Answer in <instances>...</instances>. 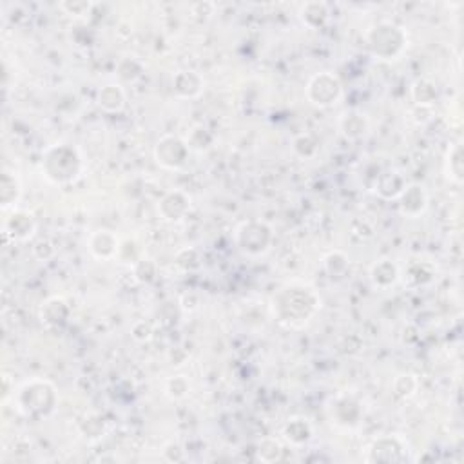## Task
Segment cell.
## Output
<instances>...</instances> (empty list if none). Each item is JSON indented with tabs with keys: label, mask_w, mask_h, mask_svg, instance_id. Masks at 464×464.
Instances as JSON below:
<instances>
[{
	"label": "cell",
	"mask_w": 464,
	"mask_h": 464,
	"mask_svg": "<svg viewBox=\"0 0 464 464\" xmlns=\"http://www.w3.org/2000/svg\"><path fill=\"white\" fill-rule=\"evenodd\" d=\"M98 104L105 111H120L126 104V96L118 86H105L104 89L100 91Z\"/></svg>",
	"instance_id": "cell-8"
},
{
	"label": "cell",
	"mask_w": 464,
	"mask_h": 464,
	"mask_svg": "<svg viewBox=\"0 0 464 464\" xmlns=\"http://www.w3.org/2000/svg\"><path fill=\"white\" fill-rule=\"evenodd\" d=\"M341 95V84L330 73H321L308 84V98L317 105H332Z\"/></svg>",
	"instance_id": "cell-3"
},
{
	"label": "cell",
	"mask_w": 464,
	"mask_h": 464,
	"mask_svg": "<svg viewBox=\"0 0 464 464\" xmlns=\"http://www.w3.org/2000/svg\"><path fill=\"white\" fill-rule=\"evenodd\" d=\"M372 280L379 287H388L397 280V269L392 262H381L372 269Z\"/></svg>",
	"instance_id": "cell-9"
},
{
	"label": "cell",
	"mask_w": 464,
	"mask_h": 464,
	"mask_svg": "<svg viewBox=\"0 0 464 464\" xmlns=\"http://www.w3.org/2000/svg\"><path fill=\"white\" fill-rule=\"evenodd\" d=\"M271 239L269 229L262 223H248L238 232V244L248 254H257L265 250L267 244Z\"/></svg>",
	"instance_id": "cell-5"
},
{
	"label": "cell",
	"mask_w": 464,
	"mask_h": 464,
	"mask_svg": "<svg viewBox=\"0 0 464 464\" xmlns=\"http://www.w3.org/2000/svg\"><path fill=\"white\" fill-rule=\"evenodd\" d=\"M403 33L399 31V27L390 26V24H381L370 33V45L374 50L375 54L381 57H394L399 53L403 47Z\"/></svg>",
	"instance_id": "cell-2"
},
{
	"label": "cell",
	"mask_w": 464,
	"mask_h": 464,
	"mask_svg": "<svg viewBox=\"0 0 464 464\" xmlns=\"http://www.w3.org/2000/svg\"><path fill=\"white\" fill-rule=\"evenodd\" d=\"M356 120H359L361 124H365L363 117H357V114H356ZM354 127H356V124H354V114H350V117H348V124H347V126H345V133H347L348 136H352V131H354ZM356 133H357V136H359L361 133H365V126L357 127Z\"/></svg>",
	"instance_id": "cell-11"
},
{
	"label": "cell",
	"mask_w": 464,
	"mask_h": 464,
	"mask_svg": "<svg viewBox=\"0 0 464 464\" xmlns=\"http://www.w3.org/2000/svg\"><path fill=\"white\" fill-rule=\"evenodd\" d=\"M187 158V147L180 138L165 136L156 145V162L167 169H178L185 163Z\"/></svg>",
	"instance_id": "cell-4"
},
{
	"label": "cell",
	"mask_w": 464,
	"mask_h": 464,
	"mask_svg": "<svg viewBox=\"0 0 464 464\" xmlns=\"http://www.w3.org/2000/svg\"><path fill=\"white\" fill-rule=\"evenodd\" d=\"M327 17H329V8H327V4H320V2H310V4L303 6V9H301V18L308 24V26L312 24V18H315L314 27L321 26V24L324 22V18H327Z\"/></svg>",
	"instance_id": "cell-10"
},
{
	"label": "cell",
	"mask_w": 464,
	"mask_h": 464,
	"mask_svg": "<svg viewBox=\"0 0 464 464\" xmlns=\"http://www.w3.org/2000/svg\"><path fill=\"white\" fill-rule=\"evenodd\" d=\"M44 169L45 176L51 181L66 184V181H71L77 176L78 169H80V158H78L77 151L71 149V147L59 145V147H53L45 153Z\"/></svg>",
	"instance_id": "cell-1"
},
{
	"label": "cell",
	"mask_w": 464,
	"mask_h": 464,
	"mask_svg": "<svg viewBox=\"0 0 464 464\" xmlns=\"http://www.w3.org/2000/svg\"><path fill=\"white\" fill-rule=\"evenodd\" d=\"M91 250L98 257H111L118 250L117 238L105 232V230H100V232L93 234V238H91Z\"/></svg>",
	"instance_id": "cell-7"
},
{
	"label": "cell",
	"mask_w": 464,
	"mask_h": 464,
	"mask_svg": "<svg viewBox=\"0 0 464 464\" xmlns=\"http://www.w3.org/2000/svg\"><path fill=\"white\" fill-rule=\"evenodd\" d=\"M426 207V194H424L423 187L419 185H412L408 189L403 193V203L401 209L405 214H410V216H417Z\"/></svg>",
	"instance_id": "cell-6"
}]
</instances>
